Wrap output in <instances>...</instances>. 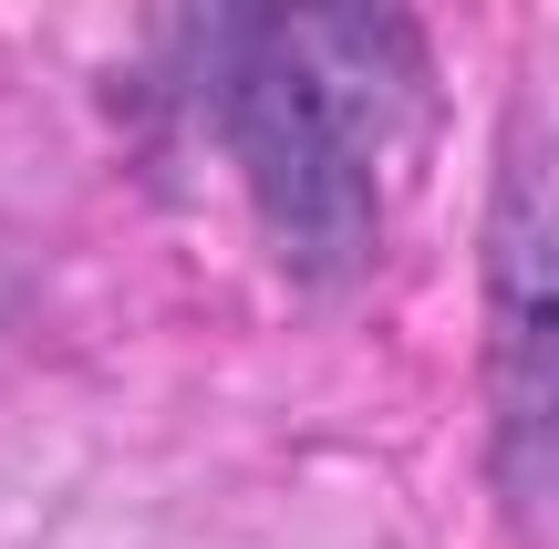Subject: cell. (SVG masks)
Returning a JSON list of instances; mask_svg holds the SVG:
<instances>
[{
    "instance_id": "cell-1",
    "label": "cell",
    "mask_w": 559,
    "mask_h": 549,
    "mask_svg": "<svg viewBox=\"0 0 559 549\" xmlns=\"http://www.w3.org/2000/svg\"><path fill=\"white\" fill-rule=\"evenodd\" d=\"M207 115L270 260L300 281H353L383 249V198L425 156L436 73L404 11H218Z\"/></svg>"
},
{
    "instance_id": "cell-2",
    "label": "cell",
    "mask_w": 559,
    "mask_h": 549,
    "mask_svg": "<svg viewBox=\"0 0 559 549\" xmlns=\"http://www.w3.org/2000/svg\"><path fill=\"white\" fill-rule=\"evenodd\" d=\"M487 394L508 477L559 498V135L539 124H519L487 218Z\"/></svg>"
}]
</instances>
